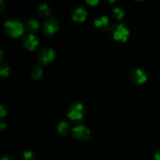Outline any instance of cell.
Masks as SVG:
<instances>
[{"instance_id": "e0dca14e", "label": "cell", "mask_w": 160, "mask_h": 160, "mask_svg": "<svg viewBox=\"0 0 160 160\" xmlns=\"http://www.w3.org/2000/svg\"><path fill=\"white\" fill-rule=\"evenodd\" d=\"M23 158L24 160H37L36 154L31 150H26L23 152Z\"/></svg>"}, {"instance_id": "8992f818", "label": "cell", "mask_w": 160, "mask_h": 160, "mask_svg": "<svg viewBox=\"0 0 160 160\" xmlns=\"http://www.w3.org/2000/svg\"><path fill=\"white\" fill-rule=\"evenodd\" d=\"M55 58H56V52L50 47L42 49L38 55V61L43 65H47L48 63L52 62Z\"/></svg>"}, {"instance_id": "2e32d148", "label": "cell", "mask_w": 160, "mask_h": 160, "mask_svg": "<svg viewBox=\"0 0 160 160\" xmlns=\"http://www.w3.org/2000/svg\"><path fill=\"white\" fill-rule=\"evenodd\" d=\"M10 73V67L6 62H2L0 67V74H1L2 77H8Z\"/></svg>"}, {"instance_id": "7a4b0ae2", "label": "cell", "mask_w": 160, "mask_h": 160, "mask_svg": "<svg viewBox=\"0 0 160 160\" xmlns=\"http://www.w3.org/2000/svg\"><path fill=\"white\" fill-rule=\"evenodd\" d=\"M85 113L86 110L84 104L80 102H76L69 107L67 116L72 121L78 122L84 118Z\"/></svg>"}, {"instance_id": "30bf717a", "label": "cell", "mask_w": 160, "mask_h": 160, "mask_svg": "<svg viewBox=\"0 0 160 160\" xmlns=\"http://www.w3.org/2000/svg\"><path fill=\"white\" fill-rule=\"evenodd\" d=\"M88 16V12L84 8L81 6H77L72 10L71 18L73 21L76 22H83L86 20Z\"/></svg>"}, {"instance_id": "52a82bcc", "label": "cell", "mask_w": 160, "mask_h": 160, "mask_svg": "<svg viewBox=\"0 0 160 160\" xmlns=\"http://www.w3.org/2000/svg\"><path fill=\"white\" fill-rule=\"evenodd\" d=\"M73 137L79 141H86L90 137V130L84 124H79L73 127L71 131Z\"/></svg>"}, {"instance_id": "d6986e66", "label": "cell", "mask_w": 160, "mask_h": 160, "mask_svg": "<svg viewBox=\"0 0 160 160\" xmlns=\"http://www.w3.org/2000/svg\"><path fill=\"white\" fill-rule=\"evenodd\" d=\"M6 115V109H5L3 105H1V107H0V117H1L2 118H3Z\"/></svg>"}, {"instance_id": "8fae6325", "label": "cell", "mask_w": 160, "mask_h": 160, "mask_svg": "<svg viewBox=\"0 0 160 160\" xmlns=\"http://www.w3.org/2000/svg\"><path fill=\"white\" fill-rule=\"evenodd\" d=\"M25 29L29 33H34L39 29L40 28V23L36 19L31 18L26 21L24 24Z\"/></svg>"}, {"instance_id": "6da1fadb", "label": "cell", "mask_w": 160, "mask_h": 160, "mask_svg": "<svg viewBox=\"0 0 160 160\" xmlns=\"http://www.w3.org/2000/svg\"><path fill=\"white\" fill-rule=\"evenodd\" d=\"M3 28H4V31H6L8 35L14 38H17L23 35V33H24L25 27L24 24H23L19 20L13 18H10L5 21Z\"/></svg>"}, {"instance_id": "7c38bea8", "label": "cell", "mask_w": 160, "mask_h": 160, "mask_svg": "<svg viewBox=\"0 0 160 160\" xmlns=\"http://www.w3.org/2000/svg\"><path fill=\"white\" fill-rule=\"evenodd\" d=\"M72 131V128L70 127V124L67 121L62 120L59 122L57 126V131L60 135L66 136Z\"/></svg>"}, {"instance_id": "603a6c76", "label": "cell", "mask_w": 160, "mask_h": 160, "mask_svg": "<svg viewBox=\"0 0 160 160\" xmlns=\"http://www.w3.org/2000/svg\"><path fill=\"white\" fill-rule=\"evenodd\" d=\"M1 61H2V58H3V54H2V51H1Z\"/></svg>"}, {"instance_id": "277c9868", "label": "cell", "mask_w": 160, "mask_h": 160, "mask_svg": "<svg viewBox=\"0 0 160 160\" xmlns=\"http://www.w3.org/2000/svg\"><path fill=\"white\" fill-rule=\"evenodd\" d=\"M59 29V23L55 17H50L45 19L42 24V31L45 34L48 36L54 35Z\"/></svg>"}, {"instance_id": "9c48e42d", "label": "cell", "mask_w": 160, "mask_h": 160, "mask_svg": "<svg viewBox=\"0 0 160 160\" xmlns=\"http://www.w3.org/2000/svg\"><path fill=\"white\" fill-rule=\"evenodd\" d=\"M94 25L99 31H106L110 28L111 20L107 16L102 15L95 19V21H94Z\"/></svg>"}, {"instance_id": "5bb4252c", "label": "cell", "mask_w": 160, "mask_h": 160, "mask_svg": "<svg viewBox=\"0 0 160 160\" xmlns=\"http://www.w3.org/2000/svg\"><path fill=\"white\" fill-rule=\"evenodd\" d=\"M125 15V12L120 6H116L112 10V16L116 20H120L123 18Z\"/></svg>"}, {"instance_id": "7402d4cb", "label": "cell", "mask_w": 160, "mask_h": 160, "mask_svg": "<svg viewBox=\"0 0 160 160\" xmlns=\"http://www.w3.org/2000/svg\"><path fill=\"white\" fill-rule=\"evenodd\" d=\"M1 160H13L10 156H4L1 158Z\"/></svg>"}, {"instance_id": "ffe728a7", "label": "cell", "mask_w": 160, "mask_h": 160, "mask_svg": "<svg viewBox=\"0 0 160 160\" xmlns=\"http://www.w3.org/2000/svg\"><path fill=\"white\" fill-rule=\"evenodd\" d=\"M98 2H99L98 0H87V1H86V3H88V4L92 6H96V5L98 4Z\"/></svg>"}, {"instance_id": "5b68a950", "label": "cell", "mask_w": 160, "mask_h": 160, "mask_svg": "<svg viewBox=\"0 0 160 160\" xmlns=\"http://www.w3.org/2000/svg\"><path fill=\"white\" fill-rule=\"evenodd\" d=\"M22 45L26 49L34 51L39 45V38L34 33H28L23 36Z\"/></svg>"}, {"instance_id": "ac0fdd59", "label": "cell", "mask_w": 160, "mask_h": 160, "mask_svg": "<svg viewBox=\"0 0 160 160\" xmlns=\"http://www.w3.org/2000/svg\"><path fill=\"white\" fill-rule=\"evenodd\" d=\"M152 160H160V149L154 152L152 154Z\"/></svg>"}, {"instance_id": "3957f363", "label": "cell", "mask_w": 160, "mask_h": 160, "mask_svg": "<svg viewBox=\"0 0 160 160\" xmlns=\"http://www.w3.org/2000/svg\"><path fill=\"white\" fill-rule=\"evenodd\" d=\"M111 34L113 39L117 42H125L128 40L130 31L123 23H119L114 25L111 30Z\"/></svg>"}, {"instance_id": "4fadbf2b", "label": "cell", "mask_w": 160, "mask_h": 160, "mask_svg": "<svg viewBox=\"0 0 160 160\" xmlns=\"http://www.w3.org/2000/svg\"><path fill=\"white\" fill-rule=\"evenodd\" d=\"M37 12L38 15L42 16V17H47V16L49 15L51 13V8L48 6L47 3L42 2L37 7Z\"/></svg>"}, {"instance_id": "44dd1931", "label": "cell", "mask_w": 160, "mask_h": 160, "mask_svg": "<svg viewBox=\"0 0 160 160\" xmlns=\"http://www.w3.org/2000/svg\"><path fill=\"white\" fill-rule=\"evenodd\" d=\"M0 128H1V129H5V128H6V122H4L3 120H2L1 123H0Z\"/></svg>"}, {"instance_id": "ba28073f", "label": "cell", "mask_w": 160, "mask_h": 160, "mask_svg": "<svg viewBox=\"0 0 160 160\" xmlns=\"http://www.w3.org/2000/svg\"><path fill=\"white\" fill-rule=\"evenodd\" d=\"M130 78H131L132 83H134L136 85H141L146 82L147 79H148V75L144 69L141 68V67H137L131 71Z\"/></svg>"}, {"instance_id": "9a60e30c", "label": "cell", "mask_w": 160, "mask_h": 160, "mask_svg": "<svg viewBox=\"0 0 160 160\" xmlns=\"http://www.w3.org/2000/svg\"><path fill=\"white\" fill-rule=\"evenodd\" d=\"M43 74V70L39 66H35L31 70V76L34 80H39Z\"/></svg>"}]
</instances>
